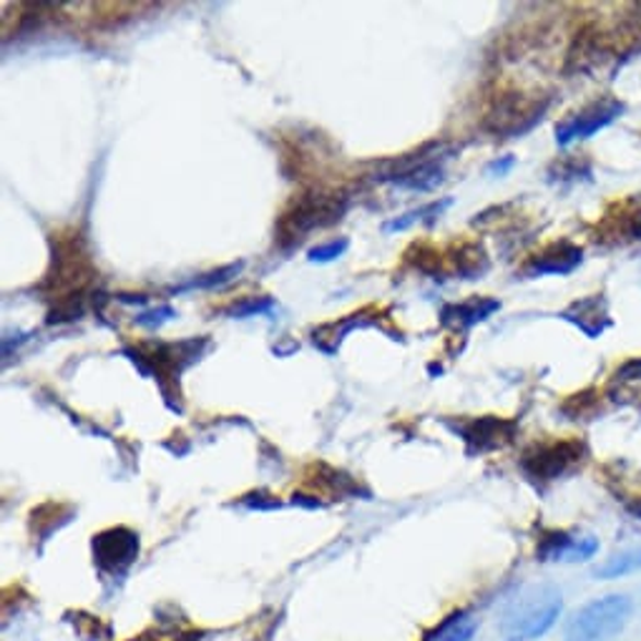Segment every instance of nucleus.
<instances>
[{
    "instance_id": "f257e3e1",
    "label": "nucleus",
    "mask_w": 641,
    "mask_h": 641,
    "mask_svg": "<svg viewBox=\"0 0 641 641\" xmlns=\"http://www.w3.org/2000/svg\"><path fill=\"white\" fill-rule=\"evenodd\" d=\"M56 237V234H54ZM98 277L94 261L89 257L86 240L75 230L61 232L54 240V257L44 287L54 307L48 312V323H69L83 315L89 284Z\"/></svg>"
},
{
    "instance_id": "f03ea898",
    "label": "nucleus",
    "mask_w": 641,
    "mask_h": 641,
    "mask_svg": "<svg viewBox=\"0 0 641 641\" xmlns=\"http://www.w3.org/2000/svg\"><path fill=\"white\" fill-rule=\"evenodd\" d=\"M561 592L553 584H531L505 604L501 614L503 641H536L553 627L561 614Z\"/></svg>"
},
{
    "instance_id": "7ed1b4c3",
    "label": "nucleus",
    "mask_w": 641,
    "mask_h": 641,
    "mask_svg": "<svg viewBox=\"0 0 641 641\" xmlns=\"http://www.w3.org/2000/svg\"><path fill=\"white\" fill-rule=\"evenodd\" d=\"M348 194L342 191H305L300 197H294L290 205H287L284 212L277 219L275 230V242L280 247H294L312 232L327 230V226L337 224L342 214L348 212Z\"/></svg>"
},
{
    "instance_id": "20e7f679",
    "label": "nucleus",
    "mask_w": 641,
    "mask_h": 641,
    "mask_svg": "<svg viewBox=\"0 0 641 641\" xmlns=\"http://www.w3.org/2000/svg\"><path fill=\"white\" fill-rule=\"evenodd\" d=\"M631 609V598L623 594L594 598L573 614L567 627V641H614L629 623Z\"/></svg>"
},
{
    "instance_id": "39448f33",
    "label": "nucleus",
    "mask_w": 641,
    "mask_h": 641,
    "mask_svg": "<svg viewBox=\"0 0 641 641\" xmlns=\"http://www.w3.org/2000/svg\"><path fill=\"white\" fill-rule=\"evenodd\" d=\"M548 101L528 94H518V91H503L493 98L491 108L486 112L483 129L491 131L493 137H521L528 129L541 121Z\"/></svg>"
},
{
    "instance_id": "423d86ee",
    "label": "nucleus",
    "mask_w": 641,
    "mask_h": 641,
    "mask_svg": "<svg viewBox=\"0 0 641 641\" xmlns=\"http://www.w3.org/2000/svg\"><path fill=\"white\" fill-rule=\"evenodd\" d=\"M584 458H586L584 441L567 438V441L541 443V445H534V448H528L521 458V468L531 480H538V483H551V480H559L567 474H571L573 468H579Z\"/></svg>"
},
{
    "instance_id": "0eeeda50",
    "label": "nucleus",
    "mask_w": 641,
    "mask_h": 641,
    "mask_svg": "<svg viewBox=\"0 0 641 641\" xmlns=\"http://www.w3.org/2000/svg\"><path fill=\"white\" fill-rule=\"evenodd\" d=\"M451 159V149L445 147H426L418 154L403 156L400 162H393L387 172L381 174V182L395 184V187L412 191H430L443 182L445 162Z\"/></svg>"
},
{
    "instance_id": "6e6552de",
    "label": "nucleus",
    "mask_w": 641,
    "mask_h": 641,
    "mask_svg": "<svg viewBox=\"0 0 641 641\" xmlns=\"http://www.w3.org/2000/svg\"><path fill=\"white\" fill-rule=\"evenodd\" d=\"M91 548H94V563L101 573L124 576L139 559V536L126 526L106 528L94 536Z\"/></svg>"
},
{
    "instance_id": "1a4fd4ad",
    "label": "nucleus",
    "mask_w": 641,
    "mask_h": 641,
    "mask_svg": "<svg viewBox=\"0 0 641 641\" xmlns=\"http://www.w3.org/2000/svg\"><path fill=\"white\" fill-rule=\"evenodd\" d=\"M621 114H623V104L617 98L606 96V98L592 101V104L579 108L576 114L567 116V119L556 126V141H559L561 147H569L571 141L594 137L596 131H602L611 121H617Z\"/></svg>"
},
{
    "instance_id": "9d476101",
    "label": "nucleus",
    "mask_w": 641,
    "mask_h": 641,
    "mask_svg": "<svg viewBox=\"0 0 641 641\" xmlns=\"http://www.w3.org/2000/svg\"><path fill=\"white\" fill-rule=\"evenodd\" d=\"M518 423L511 418H496V416H483V418H474L468 423H463L458 428V435L466 441V448L470 455H480V453H491L505 448L516 435Z\"/></svg>"
},
{
    "instance_id": "9b49d317",
    "label": "nucleus",
    "mask_w": 641,
    "mask_h": 641,
    "mask_svg": "<svg viewBox=\"0 0 641 641\" xmlns=\"http://www.w3.org/2000/svg\"><path fill=\"white\" fill-rule=\"evenodd\" d=\"M598 551V541L586 534H569V531H548L536 546L538 561L576 563L588 561Z\"/></svg>"
},
{
    "instance_id": "f8f14e48",
    "label": "nucleus",
    "mask_w": 641,
    "mask_h": 641,
    "mask_svg": "<svg viewBox=\"0 0 641 641\" xmlns=\"http://www.w3.org/2000/svg\"><path fill=\"white\" fill-rule=\"evenodd\" d=\"M584 249L569 240L553 242L528 261V275H569L581 265Z\"/></svg>"
},
{
    "instance_id": "ddd939ff",
    "label": "nucleus",
    "mask_w": 641,
    "mask_h": 641,
    "mask_svg": "<svg viewBox=\"0 0 641 641\" xmlns=\"http://www.w3.org/2000/svg\"><path fill=\"white\" fill-rule=\"evenodd\" d=\"M501 310V302L493 298H470L466 302H453L441 310L443 327H451L455 333H466L470 327L483 323Z\"/></svg>"
},
{
    "instance_id": "4468645a",
    "label": "nucleus",
    "mask_w": 641,
    "mask_h": 641,
    "mask_svg": "<svg viewBox=\"0 0 641 641\" xmlns=\"http://www.w3.org/2000/svg\"><path fill=\"white\" fill-rule=\"evenodd\" d=\"M561 317L567 319V323L576 325L579 330L588 337H598L611 325L609 307H606V300L602 294H592V298H581L576 302H571V305L561 312Z\"/></svg>"
},
{
    "instance_id": "2eb2a0df",
    "label": "nucleus",
    "mask_w": 641,
    "mask_h": 641,
    "mask_svg": "<svg viewBox=\"0 0 641 641\" xmlns=\"http://www.w3.org/2000/svg\"><path fill=\"white\" fill-rule=\"evenodd\" d=\"M377 310L368 307V310H360L356 315H348L340 323H327V325H319L315 333H312V342H315V348H319L325 352V356H335L337 348H340V342L345 340V335H350L352 330H358V327H370V325H377Z\"/></svg>"
},
{
    "instance_id": "dca6fc26",
    "label": "nucleus",
    "mask_w": 641,
    "mask_h": 641,
    "mask_svg": "<svg viewBox=\"0 0 641 641\" xmlns=\"http://www.w3.org/2000/svg\"><path fill=\"white\" fill-rule=\"evenodd\" d=\"M445 265L461 280H476L488 269V255L478 242H458L445 252Z\"/></svg>"
},
{
    "instance_id": "f3484780",
    "label": "nucleus",
    "mask_w": 641,
    "mask_h": 641,
    "mask_svg": "<svg viewBox=\"0 0 641 641\" xmlns=\"http://www.w3.org/2000/svg\"><path fill=\"white\" fill-rule=\"evenodd\" d=\"M405 261L418 269V272L423 275H443V267H445V252H441L433 244L428 242H416L410 244V249L405 252Z\"/></svg>"
},
{
    "instance_id": "a211bd4d",
    "label": "nucleus",
    "mask_w": 641,
    "mask_h": 641,
    "mask_svg": "<svg viewBox=\"0 0 641 641\" xmlns=\"http://www.w3.org/2000/svg\"><path fill=\"white\" fill-rule=\"evenodd\" d=\"M478 631V621L468 611H458L441 623V629L433 634V641H474Z\"/></svg>"
},
{
    "instance_id": "6ab92c4d",
    "label": "nucleus",
    "mask_w": 641,
    "mask_h": 641,
    "mask_svg": "<svg viewBox=\"0 0 641 641\" xmlns=\"http://www.w3.org/2000/svg\"><path fill=\"white\" fill-rule=\"evenodd\" d=\"M639 569H641V546L611 556V559H606L594 573L596 579H623L629 576V573H637Z\"/></svg>"
},
{
    "instance_id": "aec40b11",
    "label": "nucleus",
    "mask_w": 641,
    "mask_h": 641,
    "mask_svg": "<svg viewBox=\"0 0 641 641\" xmlns=\"http://www.w3.org/2000/svg\"><path fill=\"white\" fill-rule=\"evenodd\" d=\"M312 470L317 474V478L312 480L315 486H323V488H327V491L337 493V496H356L358 493V483L348 474H342V470H335L330 466H325V463L312 466Z\"/></svg>"
},
{
    "instance_id": "412c9836",
    "label": "nucleus",
    "mask_w": 641,
    "mask_h": 641,
    "mask_svg": "<svg viewBox=\"0 0 641 641\" xmlns=\"http://www.w3.org/2000/svg\"><path fill=\"white\" fill-rule=\"evenodd\" d=\"M445 207H451V199H443V201H433V205H426L420 209H412V212L403 214L398 219H393V222L385 224V232H403L408 230V226H412L416 222H428V219H435L441 217V212Z\"/></svg>"
},
{
    "instance_id": "4be33fe9",
    "label": "nucleus",
    "mask_w": 641,
    "mask_h": 641,
    "mask_svg": "<svg viewBox=\"0 0 641 641\" xmlns=\"http://www.w3.org/2000/svg\"><path fill=\"white\" fill-rule=\"evenodd\" d=\"M242 261H237V265H226V267H219L214 269V272H207L197 277V280H191L187 284L176 287V292H187V290H209V287H219L224 282H230L232 277H237L242 272Z\"/></svg>"
},
{
    "instance_id": "5701e85b",
    "label": "nucleus",
    "mask_w": 641,
    "mask_h": 641,
    "mask_svg": "<svg viewBox=\"0 0 641 641\" xmlns=\"http://www.w3.org/2000/svg\"><path fill=\"white\" fill-rule=\"evenodd\" d=\"M272 310H275V300L267 298V294H261V298H244L222 312L226 317L244 319V317H255V315H267V312H272Z\"/></svg>"
},
{
    "instance_id": "b1692460",
    "label": "nucleus",
    "mask_w": 641,
    "mask_h": 641,
    "mask_svg": "<svg viewBox=\"0 0 641 641\" xmlns=\"http://www.w3.org/2000/svg\"><path fill=\"white\" fill-rule=\"evenodd\" d=\"M350 242L348 240H333L325 244H317L315 249H310V261H319V265H327V261H335L348 252Z\"/></svg>"
},
{
    "instance_id": "393cba45",
    "label": "nucleus",
    "mask_w": 641,
    "mask_h": 641,
    "mask_svg": "<svg viewBox=\"0 0 641 641\" xmlns=\"http://www.w3.org/2000/svg\"><path fill=\"white\" fill-rule=\"evenodd\" d=\"M174 317V310L172 307H159V310H151V312H143V315L137 317V323L143 327H159L164 325L166 319Z\"/></svg>"
},
{
    "instance_id": "a878e982",
    "label": "nucleus",
    "mask_w": 641,
    "mask_h": 641,
    "mask_svg": "<svg viewBox=\"0 0 641 641\" xmlns=\"http://www.w3.org/2000/svg\"><path fill=\"white\" fill-rule=\"evenodd\" d=\"M617 381H623V383L641 381V358L623 362L621 370H617Z\"/></svg>"
},
{
    "instance_id": "bb28decb",
    "label": "nucleus",
    "mask_w": 641,
    "mask_h": 641,
    "mask_svg": "<svg viewBox=\"0 0 641 641\" xmlns=\"http://www.w3.org/2000/svg\"><path fill=\"white\" fill-rule=\"evenodd\" d=\"M627 234L631 240H641V207L637 212H631L627 219Z\"/></svg>"
},
{
    "instance_id": "cd10ccee",
    "label": "nucleus",
    "mask_w": 641,
    "mask_h": 641,
    "mask_svg": "<svg viewBox=\"0 0 641 641\" xmlns=\"http://www.w3.org/2000/svg\"><path fill=\"white\" fill-rule=\"evenodd\" d=\"M133 641H159V639H147V637H141V639H133ZM172 641H197L194 637H179V639H172Z\"/></svg>"
}]
</instances>
